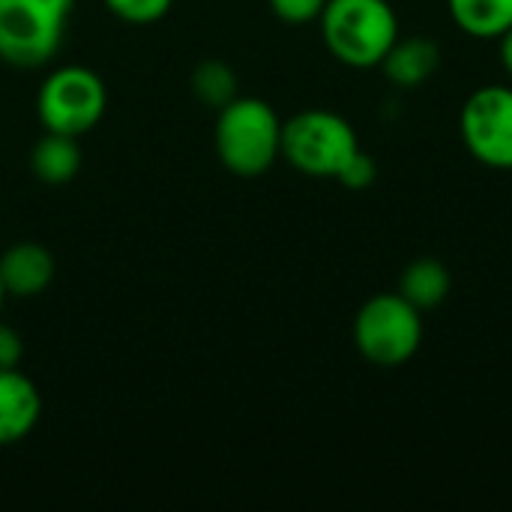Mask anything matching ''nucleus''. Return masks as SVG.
<instances>
[{
    "label": "nucleus",
    "mask_w": 512,
    "mask_h": 512,
    "mask_svg": "<svg viewBox=\"0 0 512 512\" xmlns=\"http://www.w3.org/2000/svg\"><path fill=\"white\" fill-rule=\"evenodd\" d=\"M318 24L327 51L351 69L381 66L402 36L390 0H327Z\"/></svg>",
    "instance_id": "1"
},
{
    "label": "nucleus",
    "mask_w": 512,
    "mask_h": 512,
    "mask_svg": "<svg viewBox=\"0 0 512 512\" xmlns=\"http://www.w3.org/2000/svg\"><path fill=\"white\" fill-rule=\"evenodd\" d=\"M213 144L219 162L234 177H261L282 156V120L270 102L237 96L216 111Z\"/></svg>",
    "instance_id": "2"
},
{
    "label": "nucleus",
    "mask_w": 512,
    "mask_h": 512,
    "mask_svg": "<svg viewBox=\"0 0 512 512\" xmlns=\"http://www.w3.org/2000/svg\"><path fill=\"white\" fill-rule=\"evenodd\" d=\"M360 150L354 126L327 108H309L282 120V159L306 177H333Z\"/></svg>",
    "instance_id": "3"
},
{
    "label": "nucleus",
    "mask_w": 512,
    "mask_h": 512,
    "mask_svg": "<svg viewBox=\"0 0 512 512\" xmlns=\"http://www.w3.org/2000/svg\"><path fill=\"white\" fill-rule=\"evenodd\" d=\"M72 0H0V60L15 69L45 66L63 45Z\"/></svg>",
    "instance_id": "4"
},
{
    "label": "nucleus",
    "mask_w": 512,
    "mask_h": 512,
    "mask_svg": "<svg viewBox=\"0 0 512 512\" xmlns=\"http://www.w3.org/2000/svg\"><path fill=\"white\" fill-rule=\"evenodd\" d=\"M354 345L381 369L405 366L423 345V312L399 291L375 294L354 318Z\"/></svg>",
    "instance_id": "5"
},
{
    "label": "nucleus",
    "mask_w": 512,
    "mask_h": 512,
    "mask_svg": "<svg viewBox=\"0 0 512 512\" xmlns=\"http://www.w3.org/2000/svg\"><path fill=\"white\" fill-rule=\"evenodd\" d=\"M108 108L105 81L78 63L57 66L36 90V117L45 132L81 138L99 126Z\"/></svg>",
    "instance_id": "6"
},
{
    "label": "nucleus",
    "mask_w": 512,
    "mask_h": 512,
    "mask_svg": "<svg viewBox=\"0 0 512 512\" xmlns=\"http://www.w3.org/2000/svg\"><path fill=\"white\" fill-rule=\"evenodd\" d=\"M468 153L495 171H512V87L486 84L474 90L459 114Z\"/></svg>",
    "instance_id": "7"
},
{
    "label": "nucleus",
    "mask_w": 512,
    "mask_h": 512,
    "mask_svg": "<svg viewBox=\"0 0 512 512\" xmlns=\"http://www.w3.org/2000/svg\"><path fill=\"white\" fill-rule=\"evenodd\" d=\"M42 417V396L36 384L18 372L3 369L0 372V447L21 444Z\"/></svg>",
    "instance_id": "8"
},
{
    "label": "nucleus",
    "mask_w": 512,
    "mask_h": 512,
    "mask_svg": "<svg viewBox=\"0 0 512 512\" xmlns=\"http://www.w3.org/2000/svg\"><path fill=\"white\" fill-rule=\"evenodd\" d=\"M54 279V258L42 243L21 240L0 255V282L9 297H36Z\"/></svg>",
    "instance_id": "9"
},
{
    "label": "nucleus",
    "mask_w": 512,
    "mask_h": 512,
    "mask_svg": "<svg viewBox=\"0 0 512 512\" xmlns=\"http://www.w3.org/2000/svg\"><path fill=\"white\" fill-rule=\"evenodd\" d=\"M381 69L387 81L402 90L423 87L441 69V48L429 36H408V39L399 36L396 45L387 51Z\"/></svg>",
    "instance_id": "10"
},
{
    "label": "nucleus",
    "mask_w": 512,
    "mask_h": 512,
    "mask_svg": "<svg viewBox=\"0 0 512 512\" xmlns=\"http://www.w3.org/2000/svg\"><path fill=\"white\" fill-rule=\"evenodd\" d=\"M30 171L45 186H63L81 171V147L78 138L45 132L30 150Z\"/></svg>",
    "instance_id": "11"
},
{
    "label": "nucleus",
    "mask_w": 512,
    "mask_h": 512,
    "mask_svg": "<svg viewBox=\"0 0 512 512\" xmlns=\"http://www.w3.org/2000/svg\"><path fill=\"white\" fill-rule=\"evenodd\" d=\"M453 279L447 264L435 261V258H417L405 267L402 279H399V294L414 303L420 312L438 309L447 297H450Z\"/></svg>",
    "instance_id": "12"
},
{
    "label": "nucleus",
    "mask_w": 512,
    "mask_h": 512,
    "mask_svg": "<svg viewBox=\"0 0 512 512\" xmlns=\"http://www.w3.org/2000/svg\"><path fill=\"white\" fill-rule=\"evenodd\" d=\"M447 9L471 39H501L512 27V0H447Z\"/></svg>",
    "instance_id": "13"
},
{
    "label": "nucleus",
    "mask_w": 512,
    "mask_h": 512,
    "mask_svg": "<svg viewBox=\"0 0 512 512\" xmlns=\"http://www.w3.org/2000/svg\"><path fill=\"white\" fill-rule=\"evenodd\" d=\"M189 87L195 93V99L213 111L225 108L231 99L240 96V84H237V72L225 63V60H201L195 69H192V78H189Z\"/></svg>",
    "instance_id": "14"
},
{
    "label": "nucleus",
    "mask_w": 512,
    "mask_h": 512,
    "mask_svg": "<svg viewBox=\"0 0 512 512\" xmlns=\"http://www.w3.org/2000/svg\"><path fill=\"white\" fill-rule=\"evenodd\" d=\"M102 3H105V9L114 18H120L126 24H153V21H162L171 12V6H174V0H102Z\"/></svg>",
    "instance_id": "15"
},
{
    "label": "nucleus",
    "mask_w": 512,
    "mask_h": 512,
    "mask_svg": "<svg viewBox=\"0 0 512 512\" xmlns=\"http://www.w3.org/2000/svg\"><path fill=\"white\" fill-rule=\"evenodd\" d=\"M375 177H378V165H375V159H372L369 153H363V150H357V153L342 165V171L336 174V180H339L345 189H354V192L369 189V186L375 183Z\"/></svg>",
    "instance_id": "16"
},
{
    "label": "nucleus",
    "mask_w": 512,
    "mask_h": 512,
    "mask_svg": "<svg viewBox=\"0 0 512 512\" xmlns=\"http://www.w3.org/2000/svg\"><path fill=\"white\" fill-rule=\"evenodd\" d=\"M324 3L327 0H270V9L285 24H309V21L321 18Z\"/></svg>",
    "instance_id": "17"
},
{
    "label": "nucleus",
    "mask_w": 512,
    "mask_h": 512,
    "mask_svg": "<svg viewBox=\"0 0 512 512\" xmlns=\"http://www.w3.org/2000/svg\"><path fill=\"white\" fill-rule=\"evenodd\" d=\"M21 357H24V342H21V336H18L9 324L0 321V372H3V369H18Z\"/></svg>",
    "instance_id": "18"
},
{
    "label": "nucleus",
    "mask_w": 512,
    "mask_h": 512,
    "mask_svg": "<svg viewBox=\"0 0 512 512\" xmlns=\"http://www.w3.org/2000/svg\"><path fill=\"white\" fill-rule=\"evenodd\" d=\"M498 54H501V66L512 78V27L498 39Z\"/></svg>",
    "instance_id": "19"
},
{
    "label": "nucleus",
    "mask_w": 512,
    "mask_h": 512,
    "mask_svg": "<svg viewBox=\"0 0 512 512\" xmlns=\"http://www.w3.org/2000/svg\"><path fill=\"white\" fill-rule=\"evenodd\" d=\"M6 297H9V294H6V288H3V282H0V312H3V303H6Z\"/></svg>",
    "instance_id": "20"
}]
</instances>
